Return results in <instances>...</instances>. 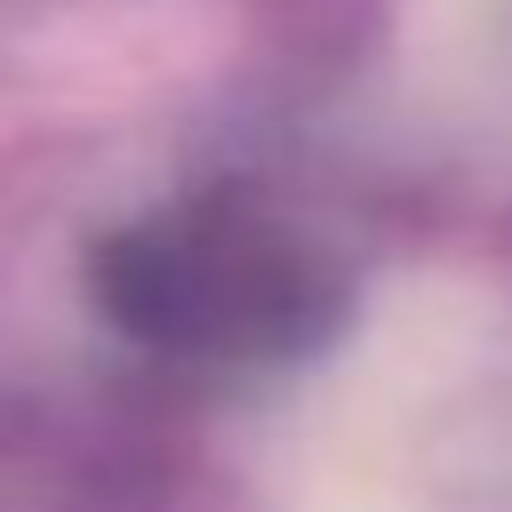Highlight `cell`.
I'll return each instance as SVG.
<instances>
[{
    "mask_svg": "<svg viewBox=\"0 0 512 512\" xmlns=\"http://www.w3.org/2000/svg\"><path fill=\"white\" fill-rule=\"evenodd\" d=\"M96 296L128 336L160 352H200V360L288 352L312 320L304 256L224 208L152 216L120 232L96 264Z\"/></svg>",
    "mask_w": 512,
    "mask_h": 512,
    "instance_id": "1",
    "label": "cell"
}]
</instances>
